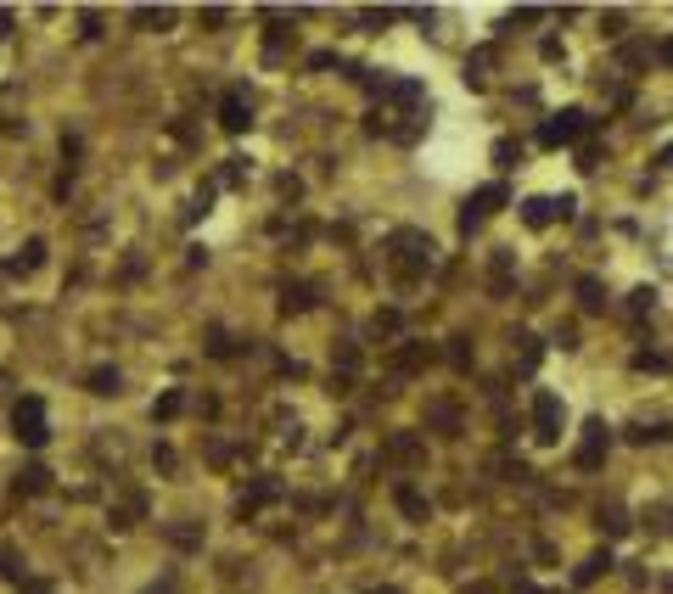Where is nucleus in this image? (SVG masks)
<instances>
[{
  "mask_svg": "<svg viewBox=\"0 0 673 594\" xmlns=\"http://www.w3.org/2000/svg\"><path fill=\"white\" fill-rule=\"evenodd\" d=\"M17 594H57V589H51V583H29V578H23V583H17Z\"/></svg>",
  "mask_w": 673,
  "mask_h": 594,
  "instance_id": "41",
  "label": "nucleus"
},
{
  "mask_svg": "<svg viewBox=\"0 0 673 594\" xmlns=\"http://www.w3.org/2000/svg\"><path fill=\"white\" fill-rule=\"evenodd\" d=\"M0 578L23 583V561H17V550H12V544H0Z\"/></svg>",
  "mask_w": 673,
  "mask_h": 594,
  "instance_id": "32",
  "label": "nucleus"
},
{
  "mask_svg": "<svg viewBox=\"0 0 673 594\" xmlns=\"http://www.w3.org/2000/svg\"><path fill=\"white\" fill-rule=\"evenodd\" d=\"M657 62H662V68H673V34H668V40L657 45Z\"/></svg>",
  "mask_w": 673,
  "mask_h": 594,
  "instance_id": "42",
  "label": "nucleus"
},
{
  "mask_svg": "<svg viewBox=\"0 0 673 594\" xmlns=\"http://www.w3.org/2000/svg\"><path fill=\"white\" fill-rule=\"evenodd\" d=\"M561 421H567L561 398H556V393H533V438H539V443H556V438H561Z\"/></svg>",
  "mask_w": 673,
  "mask_h": 594,
  "instance_id": "8",
  "label": "nucleus"
},
{
  "mask_svg": "<svg viewBox=\"0 0 673 594\" xmlns=\"http://www.w3.org/2000/svg\"><path fill=\"white\" fill-rule=\"evenodd\" d=\"M539 6H516V12H505V29H516V23H522V29H528V23H539Z\"/></svg>",
  "mask_w": 673,
  "mask_h": 594,
  "instance_id": "34",
  "label": "nucleus"
},
{
  "mask_svg": "<svg viewBox=\"0 0 673 594\" xmlns=\"http://www.w3.org/2000/svg\"><path fill=\"white\" fill-rule=\"evenodd\" d=\"M180 410H186V393H180V387H169V393H163L158 404H152V421H174Z\"/></svg>",
  "mask_w": 673,
  "mask_h": 594,
  "instance_id": "27",
  "label": "nucleus"
},
{
  "mask_svg": "<svg viewBox=\"0 0 673 594\" xmlns=\"http://www.w3.org/2000/svg\"><path fill=\"white\" fill-rule=\"evenodd\" d=\"M651 309H657V292H651V286H634L629 292V320H645Z\"/></svg>",
  "mask_w": 673,
  "mask_h": 594,
  "instance_id": "28",
  "label": "nucleus"
},
{
  "mask_svg": "<svg viewBox=\"0 0 673 594\" xmlns=\"http://www.w3.org/2000/svg\"><path fill=\"white\" fill-rule=\"evenodd\" d=\"M651 62H657V51H651L645 40L617 45V68H623V73H640V68H651Z\"/></svg>",
  "mask_w": 673,
  "mask_h": 594,
  "instance_id": "16",
  "label": "nucleus"
},
{
  "mask_svg": "<svg viewBox=\"0 0 673 594\" xmlns=\"http://www.w3.org/2000/svg\"><path fill=\"white\" fill-rule=\"evenodd\" d=\"M601 572H612V555H606V550H595L584 566H578V583H595Z\"/></svg>",
  "mask_w": 673,
  "mask_h": 594,
  "instance_id": "29",
  "label": "nucleus"
},
{
  "mask_svg": "<svg viewBox=\"0 0 673 594\" xmlns=\"http://www.w3.org/2000/svg\"><path fill=\"white\" fill-rule=\"evenodd\" d=\"M488 68H494V51H472V57H466V90H488Z\"/></svg>",
  "mask_w": 673,
  "mask_h": 594,
  "instance_id": "21",
  "label": "nucleus"
},
{
  "mask_svg": "<svg viewBox=\"0 0 673 594\" xmlns=\"http://www.w3.org/2000/svg\"><path fill=\"white\" fill-rule=\"evenodd\" d=\"M432 359H438V348L432 342H416V337H404L399 348H393V376H416V370H427Z\"/></svg>",
  "mask_w": 673,
  "mask_h": 594,
  "instance_id": "10",
  "label": "nucleus"
},
{
  "mask_svg": "<svg viewBox=\"0 0 673 594\" xmlns=\"http://www.w3.org/2000/svg\"><path fill=\"white\" fill-rule=\"evenodd\" d=\"M135 23L152 29V34H163V29H174V6H135Z\"/></svg>",
  "mask_w": 673,
  "mask_h": 594,
  "instance_id": "23",
  "label": "nucleus"
},
{
  "mask_svg": "<svg viewBox=\"0 0 673 594\" xmlns=\"http://www.w3.org/2000/svg\"><path fill=\"white\" fill-rule=\"evenodd\" d=\"M556 342H561V354H573V348H578V331H573V326H561Z\"/></svg>",
  "mask_w": 673,
  "mask_h": 594,
  "instance_id": "38",
  "label": "nucleus"
},
{
  "mask_svg": "<svg viewBox=\"0 0 673 594\" xmlns=\"http://www.w3.org/2000/svg\"><path fill=\"white\" fill-rule=\"evenodd\" d=\"M606 454H612V426H606V421H584V438H578V449H573V466L578 471H601Z\"/></svg>",
  "mask_w": 673,
  "mask_h": 594,
  "instance_id": "5",
  "label": "nucleus"
},
{
  "mask_svg": "<svg viewBox=\"0 0 673 594\" xmlns=\"http://www.w3.org/2000/svg\"><path fill=\"white\" fill-rule=\"evenodd\" d=\"M505 202H511V191H505L500 180L483 185V191H472V197H466V208H460V236H477V230L488 225V213H500Z\"/></svg>",
  "mask_w": 673,
  "mask_h": 594,
  "instance_id": "4",
  "label": "nucleus"
},
{
  "mask_svg": "<svg viewBox=\"0 0 673 594\" xmlns=\"http://www.w3.org/2000/svg\"><path fill=\"white\" fill-rule=\"evenodd\" d=\"M270 499H281V482H275V477L253 482V494H242V505H236V516H253V510H258V505H270Z\"/></svg>",
  "mask_w": 673,
  "mask_h": 594,
  "instance_id": "20",
  "label": "nucleus"
},
{
  "mask_svg": "<svg viewBox=\"0 0 673 594\" xmlns=\"http://www.w3.org/2000/svg\"><path fill=\"white\" fill-rule=\"evenodd\" d=\"M270 23L275 29H270V40H264V62L275 68V62H287L292 51H298V29H292L287 17H275V12H270Z\"/></svg>",
  "mask_w": 673,
  "mask_h": 594,
  "instance_id": "11",
  "label": "nucleus"
},
{
  "mask_svg": "<svg viewBox=\"0 0 673 594\" xmlns=\"http://www.w3.org/2000/svg\"><path fill=\"white\" fill-rule=\"evenodd\" d=\"M578 309L584 314H606V286L595 275H578Z\"/></svg>",
  "mask_w": 673,
  "mask_h": 594,
  "instance_id": "19",
  "label": "nucleus"
},
{
  "mask_svg": "<svg viewBox=\"0 0 673 594\" xmlns=\"http://www.w3.org/2000/svg\"><path fill=\"white\" fill-rule=\"evenodd\" d=\"M315 309V286L309 281H287L281 286V314H309Z\"/></svg>",
  "mask_w": 673,
  "mask_h": 594,
  "instance_id": "14",
  "label": "nucleus"
},
{
  "mask_svg": "<svg viewBox=\"0 0 673 594\" xmlns=\"http://www.w3.org/2000/svg\"><path fill=\"white\" fill-rule=\"evenodd\" d=\"M382 460L387 466H399V471L427 466V438H421V432H393V438L382 443Z\"/></svg>",
  "mask_w": 673,
  "mask_h": 594,
  "instance_id": "6",
  "label": "nucleus"
},
{
  "mask_svg": "<svg viewBox=\"0 0 673 594\" xmlns=\"http://www.w3.org/2000/svg\"><path fill=\"white\" fill-rule=\"evenodd\" d=\"M444 354H449V365H455V370H472V337H449Z\"/></svg>",
  "mask_w": 673,
  "mask_h": 594,
  "instance_id": "30",
  "label": "nucleus"
},
{
  "mask_svg": "<svg viewBox=\"0 0 673 594\" xmlns=\"http://www.w3.org/2000/svg\"><path fill=\"white\" fill-rule=\"evenodd\" d=\"M393 499H399V510L410 516V522H427V516H432V505L416 494V488H410V482H399V488H393Z\"/></svg>",
  "mask_w": 673,
  "mask_h": 594,
  "instance_id": "22",
  "label": "nucleus"
},
{
  "mask_svg": "<svg viewBox=\"0 0 673 594\" xmlns=\"http://www.w3.org/2000/svg\"><path fill=\"white\" fill-rule=\"evenodd\" d=\"M634 370H668V359L662 354H634Z\"/></svg>",
  "mask_w": 673,
  "mask_h": 594,
  "instance_id": "37",
  "label": "nucleus"
},
{
  "mask_svg": "<svg viewBox=\"0 0 673 594\" xmlns=\"http://www.w3.org/2000/svg\"><path fill=\"white\" fill-rule=\"evenodd\" d=\"M662 594H673V578H668V583H662Z\"/></svg>",
  "mask_w": 673,
  "mask_h": 594,
  "instance_id": "46",
  "label": "nucleus"
},
{
  "mask_svg": "<svg viewBox=\"0 0 673 594\" xmlns=\"http://www.w3.org/2000/svg\"><path fill=\"white\" fill-rule=\"evenodd\" d=\"M365 337H399V309H376L371 320H365Z\"/></svg>",
  "mask_w": 673,
  "mask_h": 594,
  "instance_id": "24",
  "label": "nucleus"
},
{
  "mask_svg": "<svg viewBox=\"0 0 673 594\" xmlns=\"http://www.w3.org/2000/svg\"><path fill=\"white\" fill-rule=\"evenodd\" d=\"M12 432L23 449H45L51 443V415H45V398H17L12 404Z\"/></svg>",
  "mask_w": 673,
  "mask_h": 594,
  "instance_id": "2",
  "label": "nucleus"
},
{
  "mask_svg": "<svg viewBox=\"0 0 673 594\" xmlns=\"http://www.w3.org/2000/svg\"><path fill=\"white\" fill-rule=\"evenodd\" d=\"M432 264H438V247H432L427 230L404 225V230H393V236H387V269H393V281H399V286L427 281Z\"/></svg>",
  "mask_w": 673,
  "mask_h": 594,
  "instance_id": "1",
  "label": "nucleus"
},
{
  "mask_svg": "<svg viewBox=\"0 0 673 594\" xmlns=\"http://www.w3.org/2000/svg\"><path fill=\"white\" fill-rule=\"evenodd\" d=\"M247 124H253V101H247V90H225V96H219V129H225V135H242Z\"/></svg>",
  "mask_w": 673,
  "mask_h": 594,
  "instance_id": "9",
  "label": "nucleus"
},
{
  "mask_svg": "<svg viewBox=\"0 0 673 594\" xmlns=\"http://www.w3.org/2000/svg\"><path fill=\"white\" fill-rule=\"evenodd\" d=\"M152 466H158V471H174V466H180V454H174L169 443H158V449H152Z\"/></svg>",
  "mask_w": 673,
  "mask_h": 594,
  "instance_id": "35",
  "label": "nucleus"
},
{
  "mask_svg": "<svg viewBox=\"0 0 673 594\" xmlns=\"http://www.w3.org/2000/svg\"><path fill=\"white\" fill-rule=\"evenodd\" d=\"M516 370H522V376H533V370H539V359H545V342L533 337V331H516Z\"/></svg>",
  "mask_w": 673,
  "mask_h": 594,
  "instance_id": "13",
  "label": "nucleus"
},
{
  "mask_svg": "<svg viewBox=\"0 0 673 594\" xmlns=\"http://www.w3.org/2000/svg\"><path fill=\"white\" fill-rule=\"evenodd\" d=\"M511 247H494V269H488V292L494 297H511Z\"/></svg>",
  "mask_w": 673,
  "mask_h": 594,
  "instance_id": "17",
  "label": "nucleus"
},
{
  "mask_svg": "<svg viewBox=\"0 0 673 594\" xmlns=\"http://www.w3.org/2000/svg\"><path fill=\"white\" fill-rule=\"evenodd\" d=\"M365 17V29H387V23H393V12H359Z\"/></svg>",
  "mask_w": 673,
  "mask_h": 594,
  "instance_id": "39",
  "label": "nucleus"
},
{
  "mask_svg": "<svg viewBox=\"0 0 673 594\" xmlns=\"http://www.w3.org/2000/svg\"><path fill=\"white\" fill-rule=\"evenodd\" d=\"M494 471H500L505 482H528V477H533L528 460H511V454H500V460H494Z\"/></svg>",
  "mask_w": 673,
  "mask_h": 594,
  "instance_id": "31",
  "label": "nucleus"
},
{
  "mask_svg": "<svg viewBox=\"0 0 673 594\" xmlns=\"http://www.w3.org/2000/svg\"><path fill=\"white\" fill-rule=\"evenodd\" d=\"M427 426L438 432V438H460V410L438 398V404H427Z\"/></svg>",
  "mask_w": 673,
  "mask_h": 594,
  "instance_id": "15",
  "label": "nucleus"
},
{
  "mask_svg": "<svg viewBox=\"0 0 673 594\" xmlns=\"http://www.w3.org/2000/svg\"><path fill=\"white\" fill-rule=\"evenodd\" d=\"M85 387H90V393H101V398H113L118 387H124V376H118L113 365H101V370H90V382H85Z\"/></svg>",
  "mask_w": 673,
  "mask_h": 594,
  "instance_id": "26",
  "label": "nucleus"
},
{
  "mask_svg": "<svg viewBox=\"0 0 673 594\" xmlns=\"http://www.w3.org/2000/svg\"><path fill=\"white\" fill-rule=\"evenodd\" d=\"M595 527H601L606 538H623L634 522H629V510H623V505H595Z\"/></svg>",
  "mask_w": 673,
  "mask_h": 594,
  "instance_id": "18",
  "label": "nucleus"
},
{
  "mask_svg": "<svg viewBox=\"0 0 673 594\" xmlns=\"http://www.w3.org/2000/svg\"><path fill=\"white\" fill-rule=\"evenodd\" d=\"M45 264V236H29L23 241V247H17V258H6V264H0V275H34V269Z\"/></svg>",
  "mask_w": 673,
  "mask_h": 594,
  "instance_id": "12",
  "label": "nucleus"
},
{
  "mask_svg": "<svg viewBox=\"0 0 673 594\" xmlns=\"http://www.w3.org/2000/svg\"><path fill=\"white\" fill-rule=\"evenodd\" d=\"M601 29L617 40V34H623V12H606V17H601Z\"/></svg>",
  "mask_w": 673,
  "mask_h": 594,
  "instance_id": "40",
  "label": "nucleus"
},
{
  "mask_svg": "<svg viewBox=\"0 0 673 594\" xmlns=\"http://www.w3.org/2000/svg\"><path fill=\"white\" fill-rule=\"evenodd\" d=\"M12 23H17V17L6 12V6H0V40H6V34H12Z\"/></svg>",
  "mask_w": 673,
  "mask_h": 594,
  "instance_id": "43",
  "label": "nucleus"
},
{
  "mask_svg": "<svg viewBox=\"0 0 673 594\" xmlns=\"http://www.w3.org/2000/svg\"><path fill=\"white\" fill-rule=\"evenodd\" d=\"M494 163H500V169H516V163H522V146H516V141H494Z\"/></svg>",
  "mask_w": 673,
  "mask_h": 594,
  "instance_id": "33",
  "label": "nucleus"
},
{
  "mask_svg": "<svg viewBox=\"0 0 673 594\" xmlns=\"http://www.w3.org/2000/svg\"><path fill=\"white\" fill-rule=\"evenodd\" d=\"M589 124H595V118H589L584 107H561L556 118L539 124V146H550V152H556V146H578L589 135Z\"/></svg>",
  "mask_w": 673,
  "mask_h": 594,
  "instance_id": "3",
  "label": "nucleus"
},
{
  "mask_svg": "<svg viewBox=\"0 0 673 594\" xmlns=\"http://www.w3.org/2000/svg\"><path fill=\"white\" fill-rule=\"evenodd\" d=\"M51 488V471L45 466H23L17 471V494H45Z\"/></svg>",
  "mask_w": 673,
  "mask_h": 594,
  "instance_id": "25",
  "label": "nucleus"
},
{
  "mask_svg": "<svg viewBox=\"0 0 673 594\" xmlns=\"http://www.w3.org/2000/svg\"><path fill=\"white\" fill-rule=\"evenodd\" d=\"M601 163V141H584L578 146V169H595Z\"/></svg>",
  "mask_w": 673,
  "mask_h": 594,
  "instance_id": "36",
  "label": "nucleus"
},
{
  "mask_svg": "<svg viewBox=\"0 0 673 594\" xmlns=\"http://www.w3.org/2000/svg\"><path fill=\"white\" fill-rule=\"evenodd\" d=\"M657 163H662V169H673V141H668V146H662V152H657Z\"/></svg>",
  "mask_w": 673,
  "mask_h": 594,
  "instance_id": "44",
  "label": "nucleus"
},
{
  "mask_svg": "<svg viewBox=\"0 0 673 594\" xmlns=\"http://www.w3.org/2000/svg\"><path fill=\"white\" fill-rule=\"evenodd\" d=\"M573 208H578L573 197H528V202H522V225H528V230H550L556 219H573Z\"/></svg>",
  "mask_w": 673,
  "mask_h": 594,
  "instance_id": "7",
  "label": "nucleus"
},
{
  "mask_svg": "<svg viewBox=\"0 0 673 594\" xmlns=\"http://www.w3.org/2000/svg\"><path fill=\"white\" fill-rule=\"evenodd\" d=\"M466 594H494V589H488V583H477V589H466Z\"/></svg>",
  "mask_w": 673,
  "mask_h": 594,
  "instance_id": "45",
  "label": "nucleus"
}]
</instances>
